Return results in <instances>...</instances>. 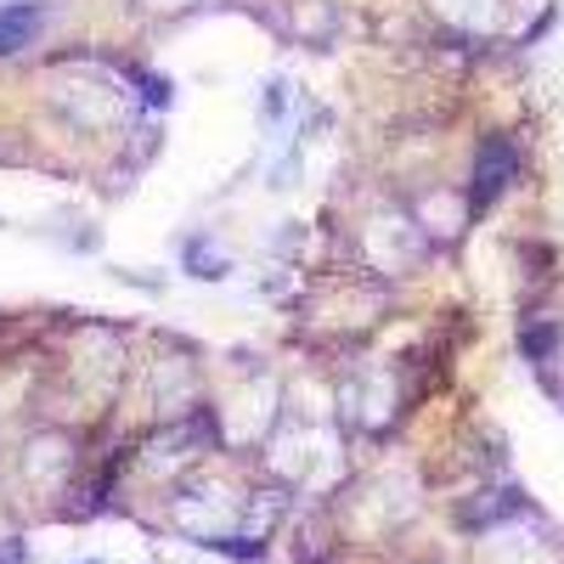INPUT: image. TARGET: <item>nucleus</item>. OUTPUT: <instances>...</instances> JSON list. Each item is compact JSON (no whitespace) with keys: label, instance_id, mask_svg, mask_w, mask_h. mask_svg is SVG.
<instances>
[{"label":"nucleus","instance_id":"1","mask_svg":"<svg viewBox=\"0 0 564 564\" xmlns=\"http://www.w3.org/2000/svg\"><path fill=\"white\" fill-rule=\"evenodd\" d=\"M40 23H45V12L34 7V0H7V7H0V57H12V52H23V45H34Z\"/></svg>","mask_w":564,"mask_h":564},{"label":"nucleus","instance_id":"2","mask_svg":"<svg viewBox=\"0 0 564 564\" xmlns=\"http://www.w3.org/2000/svg\"><path fill=\"white\" fill-rule=\"evenodd\" d=\"M181 260H186V271H193V276H204V282L226 276V254H220L209 238H186V243H181Z\"/></svg>","mask_w":564,"mask_h":564},{"label":"nucleus","instance_id":"3","mask_svg":"<svg viewBox=\"0 0 564 564\" xmlns=\"http://www.w3.org/2000/svg\"><path fill=\"white\" fill-rule=\"evenodd\" d=\"M508 170H513L508 141H491V148L480 153V198H491V193H497V186L508 181Z\"/></svg>","mask_w":564,"mask_h":564},{"label":"nucleus","instance_id":"4","mask_svg":"<svg viewBox=\"0 0 564 564\" xmlns=\"http://www.w3.org/2000/svg\"><path fill=\"white\" fill-rule=\"evenodd\" d=\"M0 564H29V553H23V542H18V536H12L7 547H0Z\"/></svg>","mask_w":564,"mask_h":564},{"label":"nucleus","instance_id":"5","mask_svg":"<svg viewBox=\"0 0 564 564\" xmlns=\"http://www.w3.org/2000/svg\"><path fill=\"white\" fill-rule=\"evenodd\" d=\"M90 564H97V558H90Z\"/></svg>","mask_w":564,"mask_h":564}]
</instances>
